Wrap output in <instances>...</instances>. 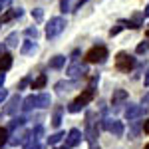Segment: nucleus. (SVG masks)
Returning <instances> with one entry per match:
<instances>
[{
  "label": "nucleus",
  "instance_id": "obj_23",
  "mask_svg": "<svg viewBox=\"0 0 149 149\" xmlns=\"http://www.w3.org/2000/svg\"><path fill=\"white\" fill-rule=\"evenodd\" d=\"M32 18H34L36 22H40V20L44 18V10H42V8H34V10H32Z\"/></svg>",
  "mask_w": 149,
  "mask_h": 149
},
{
  "label": "nucleus",
  "instance_id": "obj_43",
  "mask_svg": "<svg viewBox=\"0 0 149 149\" xmlns=\"http://www.w3.org/2000/svg\"><path fill=\"white\" fill-rule=\"evenodd\" d=\"M147 38H149V30H147Z\"/></svg>",
  "mask_w": 149,
  "mask_h": 149
},
{
  "label": "nucleus",
  "instance_id": "obj_18",
  "mask_svg": "<svg viewBox=\"0 0 149 149\" xmlns=\"http://www.w3.org/2000/svg\"><path fill=\"white\" fill-rule=\"evenodd\" d=\"M60 123H62V107H56L54 109V117H52V125L60 127Z\"/></svg>",
  "mask_w": 149,
  "mask_h": 149
},
{
  "label": "nucleus",
  "instance_id": "obj_17",
  "mask_svg": "<svg viewBox=\"0 0 149 149\" xmlns=\"http://www.w3.org/2000/svg\"><path fill=\"white\" fill-rule=\"evenodd\" d=\"M44 86H46V76H44V74H40V76L32 81V90H42Z\"/></svg>",
  "mask_w": 149,
  "mask_h": 149
},
{
  "label": "nucleus",
  "instance_id": "obj_14",
  "mask_svg": "<svg viewBox=\"0 0 149 149\" xmlns=\"http://www.w3.org/2000/svg\"><path fill=\"white\" fill-rule=\"evenodd\" d=\"M66 66V56H54L52 60H50V68L54 70H60Z\"/></svg>",
  "mask_w": 149,
  "mask_h": 149
},
{
  "label": "nucleus",
  "instance_id": "obj_15",
  "mask_svg": "<svg viewBox=\"0 0 149 149\" xmlns=\"http://www.w3.org/2000/svg\"><path fill=\"white\" fill-rule=\"evenodd\" d=\"M125 97H127V92H125V90H115L113 95H111V103H113V105H117L119 102H123Z\"/></svg>",
  "mask_w": 149,
  "mask_h": 149
},
{
  "label": "nucleus",
  "instance_id": "obj_38",
  "mask_svg": "<svg viewBox=\"0 0 149 149\" xmlns=\"http://www.w3.org/2000/svg\"><path fill=\"white\" fill-rule=\"evenodd\" d=\"M143 105H145V107H147V105H149V93H147V95H145V97H143Z\"/></svg>",
  "mask_w": 149,
  "mask_h": 149
},
{
  "label": "nucleus",
  "instance_id": "obj_32",
  "mask_svg": "<svg viewBox=\"0 0 149 149\" xmlns=\"http://www.w3.org/2000/svg\"><path fill=\"white\" fill-rule=\"evenodd\" d=\"M137 131H139V125H137V123H133V127H131V137H135Z\"/></svg>",
  "mask_w": 149,
  "mask_h": 149
},
{
  "label": "nucleus",
  "instance_id": "obj_21",
  "mask_svg": "<svg viewBox=\"0 0 149 149\" xmlns=\"http://www.w3.org/2000/svg\"><path fill=\"white\" fill-rule=\"evenodd\" d=\"M72 86H76V84H74V81H58V84H56V90H58V92H64V90L68 92Z\"/></svg>",
  "mask_w": 149,
  "mask_h": 149
},
{
  "label": "nucleus",
  "instance_id": "obj_19",
  "mask_svg": "<svg viewBox=\"0 0 149 149\" xmlns=\"http://www.w3.org/2000/svg\"><path fill=\"white\" fill-rule=\"evenodd\" d=\"M24 149H42V145H40V141L34 137H30L26 143H24Z\"/></svg>",
  "mask_w": 149,
  "mask_h": 149
},
{
  "label": "nucleus",
  "instance_id": "obj_34",
  "mask_svg": "<svg viewBox=\"0 0 149 149\" xmlns=\"http://www.w3.org/2000/svg\"><path fill=\"white\" fill-rule=\"evenodd\" d=\"M86 2H88V0H78V2H76V6H74V8H76V10H78V8H81V6H84V4H86Z\"/></svg>",
  "mask_w": 149,
  "mask_h": 149
},
{
  "label": "nucleus",
  "instance_id": "obj_41",
  "mask_svg": "<svg viewBox=\"0 0 149 149\" xmlns=\"http://www.w3.org/2000/svg\"><path fill=\"white\" fill-rule=\"evenodd\" d=\"M143 16H149V4L145 6V12H143Z\"/></svg>",
  "mask_w": 149,
  "mask_h": 149
},
{
  "label": "nucleus",
  "instance_id": "obj_16",
  "mask_svg": "<svg viewBox=\"0 0 149 149\" xmlns=\"http://www.w3.org/2000/svg\"><path fill=\"white\" fill-rule=\"evenodd\" d=\"M24 111H30V109H34V107H38V103H36V95H28L26 100H24Z\"/></svg>",
  "mask_w": 149,
  "mask_h": 149
},
{
  "label": "nucleus",
  "instance_id": "obj_24",
  "mask_svg": "<svg viewBox=\"0 0 149 149\" xmlns=\"http://www.w3.org/2000/svg\"><path fill=\"white\" fill-rule=\"evenodd\" d=\"M147 52H149V40H145L137 46V54H147Z\"/></svg>",
  "mask_w": 149,
  "mask_h": 149
},
{
  "label": "nucleus",
  "instance_id": "obj_36",
  "mask_svg": "<svg viewBox=\"0 0 149 149\" xmlns=\"http://www.w3.org/2000/svg\"><path fill=\"white\" fill-rule=\"evenodd\" d=\"M143 131H145V133H149V119L143 123Z\"/></svg>",
  "mask_w": 149,
  "mask_h": 149
},
{
  "label": "nucleus",
  "instance_id": "obj_1",
  "mask_svg": "<svg viewBox=\"0 0 149 149\" xmlns=\"http://www.w3.org/2000/svg\"><path fill=\"white\" fill-rule=\"evenodd\" d=\"M92 100H93V88L90 86V88L81 93V95H78V97L68 105V111H70V113H78V111H81V109L92 102Z\"/></svg>",
  "mask_w": 149,
  "mask_h": 149
},
{
  "label": "nucleus",
  "instance_id": "obj_9",
  "mask_svg": "<svg viewBox=\"0 0 149 149\" xmlns=\"http://www.w3.org/2000/svg\"><path fill=\"white\" fill-rule=\"evenodd\" d=\"M22 14H24L22 8H14V10H8V12H4V14H2L0 22H2V24H6V22H10V20H14V18H20Z\"/></svg>",
  "mask_w": 149,
  "mask_h": 149
},
{
  "label": "nucleus",
  "instance_id": "obj_6",
  "mask_svg": "<svg viewBox=\"0 0 149 149\" xmlns=\"http://www.w3.org/2000/svg\"><path fill=\"white\" fill-rule=\"evenodd\" d=\"M103 127H105V129H107V131H109V133H113L115 137H121V135H123V123H121V121H111V119H105V121H103Z\"/></svg>",
  "mask_w": 149,
  "mask_h": 149
},
{
  "label": "nucleus",
  "instance_id": "obj_7",
  "mask_svg": "<svg viewBox=\"0 0 149 149\" xmlns=\"http://www.w3.org/2000/svg\"><path fill=\"white\" fill-rule=\"evenodd\" d=\"M80 141H81V133H80V129H70L68 139H66V143H64V149H72V147H76V145H78Z\"/></svg>",
  "mask_w": 149,
  "mask_h": 149
},
{
  "label": "nucleus",
  "instance_id": "obj_26",
  "mask_svg": "<svg viewBox=\"0 0 149 149\" xmlns=\"http://www.w3.org/2000/svg\"><path fill=\"white\" fill-rule=\"evenodd\" d=\"M42 133H44V127H42V125H38V127L34 129V131L30 133V137H34V139H40V135H42Z\"/></svg>",
  "mask_w": 149,
  "mask_h": 149
},
{
  "label": "nucleus",
  "instance_id": "obj_11",
  "mask_svg": "<svg viewBox=\"0 0 149 149\" xmlns=\"http://www.w3.org/2000/svg\"><path fill=\"white\" fill-rule=\"evenodd\" d=\"M36 50H38V46H36L32 40H28V42H24L22 48H20V52H22L24 56H30V54H36Z\"/></svg>",
  "mask_w": 149,
  "mask_h": 149
},
{
  "label": "nucleus",
  "instance_id": "obj_30",
  "mask_svg": "<svg viewBox=\"0 0 149 149\" xmlns=\"http://www.w3.org/2000/svg\"><path fill=\"white\" fill-rule=\"evenodd\" d=\"M121 28H125V26H123V22H119V26H115V28H111V32H109V34H111V36L119 34V30H121Z\"/></svg>",
  "mask_w": 149,
  "mask_h": 149
},
{
  "label": "nucleus",
  "instance_id": "obj_13",
  "mask_svg": "<svg viewBox=\"0 0 149 149\" xmlns=\"http://www.w3.org/2000/svg\"><path fill=\"white\" fill-rule=\"evenodd\" d=\"M36 103H38V107H50L52 97L48 93H40V95H36Z\"/></svg>",
  "mask_w": 149,
  "mask_h": 149
},
{
  "label": "nucleus",
  "instance_id": "obj_4",
  "mask_svg": "<svg viewBox=\"0 0 149 149\" xmlns=\"http://www.w3.org/2000/svg\"><path fill=\"white\" fill-rule=\"evenodd\" d=\"M133 64H135V60L129 54H125V52H119L117 58H115V68L119 70V72H131Z\"/></svg>",
  "mask_w": 149,
  "mask_h": 149
},
{
  "label": "nucleus",
  "instance_id": "obj_42",
  "mask_svg": "<svg viewBox=\"0 0 149 149\" xmlns=\"http://www.w3.org/2000/svg\"><path fill=\"white\" fill-rule=\"evenodd\" d=\"M2 8H4V6H2V4H0V12H2Z\"/></svg>",
  "mask_w": 149,
  "mask_h": 149
},
{
  "label": "nucleus",
  "instance_id": "obj_20",
  "mask_svg": "<svg viewBox=\"0 0 149 149\" xmlns=\"http://www.w3.org/2000/svg\"><path fill=\"white\" fill-rule=\"evenodd\" d=\"M6 46H18V32H12V34H8V38H6Z\"/></svg>",
  "mask_w": 149,
  "mask_h": 149
},
{
  "label": "nucleus",
  "instance_id": "obj_2",
  "mask_svg": "<svg viewBox=\"0 0 149 149\" xmlns=\"http://www.w3.org/2000/svg\"><path fill=\"white\" fill-rule=\"evenodd\" d=\"M64 28H66V20L62 18V16H56V18H50V22L46 26V36L48 38H56L64 32Z\"/></svg>",
  "mask_w": 149,
  "mask_h": 149
},
{
  "label": "nucleus",
  "instance_id": "obj_37",
  "mask_svg": "<svg viewBox=\"0 0 149 149\" xmlns=\"http://www.w3.org/2000/svg\"><path fill=\"white\" fill-rule=\"evenodd\" d=\"M6 54V44H0V56Z\"/></svg>",
  "mask_w": 149,
  "mask_h": 149
},
{
  "label": "nucleus",
  "instance_id": "obj_29",
  "mask_svg": "<svg viewBox=\"0 0 149 149\" xmlns=\"http://www.w3.org/2000/svg\"><path fill=\"white\" fill-rule=\"evenodd\" d=\"M60 8H62V12H70V0H62Z\"/></svg>",
  "mask_w": 149,
  "mask_h": 149
},
{
  "label": "nucleus",
  "instance_id": "obj_27",
  "mask_svg": "<svg viewBox=\"0 0 149 149\" xmlns=\"http://www.w3.org/2000/svg\"><path fill=\"white\" fill-rule=\"evenodd\" d=\"M6 141H8V131L0 127V147H2V145H4Z\"/></svg>",
  "mask_w": 149,
  "mask_h": 149
},
{
  "label": "nucleus",
  "instance_id": "obj_39",
  "mask_svg": "<svg viewBox=\"0 0 149 149\" xmlns=\"http://www.w3.org/2000/svg\"><path fill=\"white\" fill-rule=\"evenodd\" d=\"M10 2H12V0H0V4H2V6H8Z\"/></svg>",
  "mask_w": 149,
  "mask_h": 149
},
{
  "label": "nucleus",
  "instance_id": "obj_22",
  "mask_svg": "<svg viewBox=\"0 0 149 149\" xmlns=\"http://www.w3.org/2000/svg\"><path fill=\"white\" fill-rule=\"evenodd\" d=\"M62 137H64V133H62V131H58V133H54V135H50V137H48V143H50V145H56V143L62 141Z\"/></svg>",
  "mask_w": 149,
  "mask_h": 149
},
{
  "label": "nucleus",
  "instance_id": "obj_5",
  "mask_svg": "<svg viewBox=\"0 0 149 149\" xmlns=\"http://www.w3.org/2000/svg\"><path fill=\"white\" fill-rule=\"evenodd\" d=\"M86 74H88V66L81 64V62H78V60H72V64H70V68H68L70 78H81V76H86Z\"/></svg>",
  "mask_w": 149,
  "mask_h": 149
},
{
  "label": "nucleus",
  "instance_id": "obj_40",
  "mask_svg": "<svg viewBox=\"0 0 149 149\" xmlns=\"http://www.w3.org/2000/svg\"><path fill=\"white\" fill-rule=\"evenodd\" d=\"M2 84H4V72H0V88H2Z\"/></svg>",
  "mask_w": 149,
  "mask_h": 149
},
{
  "label": "nucleus",
  "instance_id": "obj_10",
  "mask_svg": "<svg viewBox=\"0 0 149 149\" xmlns=\"http://www.w3.org/2000/svg\"><path fill=\"white\" fill-rule=\"evenodd\" d=\"M22 103V100H20V95H14L10 100V103H8V107L4 109V113H8V115H12V113H16V109H18V105Z\"/></svg>",
  "mask_w": 149,
  "mask_h": 149
},
{
  "label": "nucleus",
  "instance_id": "obj_35",
  "mask_svg": "<svg viewBox=\"0 0 149 149\" xmlns=\"http://www.w3.org/2000/svg\"><path fill=\"white\" fill-rule=\"evenodd\" d=\"M143 84L149 86V68H147V74H145V78H143Z\"/></svg>",
  "mask_w": 149,
  "mask_h": 149
},
{
  "label": "nucleus",
  "instance_id": "obj_33",
  "mask_svg": "<svg viewBox=\"0 0 149 149\" xmlns=\"http://www.w3.org/2000/svg\"><path fill=\"white\" fill-rule=\"evenodd\" d=\"M28 81H30V78H24V80L20 81V86H18V90H22V88H26V86H28Z\"/></svg>",
  "mask_w": 149,
  "mask_h": 149
},
{
  "label": "nucleus",
  "instance_id": "obj_31",
  "mask_svg": "<svg viewBox=\"0 0 149 149\" xmlns=\"http://www.w3.org/2000/svg\"><path fill=\"white\" fill-rule=\"evenodd\" d=\"M6 97H8V92H6V90H2V88H0V102H4V100H6Z\"/></svg>",
  "mask_w": 149,
  "mask_h": 149
},
{
  "label": "nucleus",
  "instance_id": "obj_8",
  "mask_svg": "<svg viewBox=\"0 0 149 149\" xmlns=\"http://www.w3.org/2000/svg\"><path fill=\"white\" fill-rule=\"evenodd\" d=\"M143 113H145V105H129L125 109V117L129 121H135V119L141 117Z\"/></svg>",
  "mask_w": 149,
  "mask_h": 149
},
{
  "label": "nucleus",
  "instance_id": "obj_28",
  "mask_svg": "<svg viewBox=\"0 0 149 149\" xmlns=\"http://www.w3.org/2000/svg\"><path fill=\"white\" fill-rule=\"evenodd\" d=\"M26 36H28V38H38V30H36V26L34 28H26Z\"/></svg>",
  "mask_w": 149,
  "mask_h": 149
},
{
  "label": "nucleus",
  "instance_id": "obj_3",
  "mask_svg": "<svg viewBox=\"0 0 149 149\" xmlns=\"http://www.w3.org/2000/svg\"><path fill=\"white\" fill-rule=\"evenodd\" d=\"M107 58V48L105 46H93L88 54H86V62L88 64H102Z\"/></svg>",
  "mask_w": 149,
  "mask_h": 149
},
{
  "label": "nucleus",
  "instance_id": "obj_12",
  "mask_svg": "<svg viewBox=\"0 0 149 149\" xmlns=\"http://www.w3.org/2000/svg\"><path fill=\"white\" fill-rule=\"evenodd\" d=\"M12 68V56L10 54H2L0 56V72H6Z\"/></svg>",
  "mask_w": 149,
  "mask_h": 149
},
{
  "label": "nucleus",
  "instance_id": "obj_25",
  "mask_svg": "<svg viewBox=\"0 0 149 149\" xmlns=\"http://www.w3.org/2000/svg\"><path fill=\"white\" fill-rule=\"evenodd\" d=\"M24 121H26V117H24V115H22V117H14V119H12V123H10V129H14L16 125H22Z\"/></svg>",
  "mask_w": 149,
  "mask_h": 149
}]
</instances>
